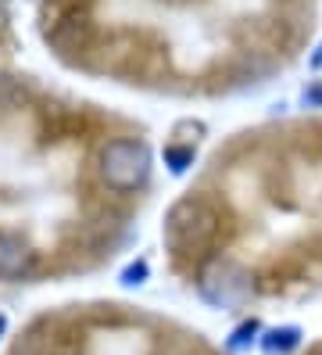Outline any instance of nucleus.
I'll list each match as a JSON object with an SVG mask.
<instances>
[{
    "label": "nucleus",
    "mask_w": 322,
    "mask_h": 355,
    "mask_svg": "<svg viewBox=\"0 0 322 355\" xmlns=\"http://www.w3.org/2000/svg\"><path fill=\"white\" fill-rule=\"evenodd\" d=\"M219 226H222V216L208 198L193 194V198H183L168 208L165 216V226H161V237H165V248L172 255H201L215 244L219 237Z\"/></svg>",
    "instance_id": "1"
},
{
    "label": "nucleus",
    "mask_w": 322,
    "mask_h": 355,
    "mask_svg": "<svg viewBox=\"0 0 322 355\" xmlns=\"http://www.w3.org/2000/svg\"><path fill=\"white\" fill-rule=\"evenodd\" d=\"M197 295L211 309H222V312L240 309L254 295V277L233 259H211L197 273Z\"/></svg>",
    "instance_id": "2"
},
{
    "label": "nucleus",
    "mask_w": 322,
    "mask_h": 355,
    "mask_svg": "<svg viewBox=\"0 0 322 355\" xmlns=\"http://www.w3.org/2000/svg\"><path fill=\"white\" fill-rule=\"evenodd\" d=\"M150 176V148L143 140H111L100 148V180L118 194L140 191Z\"/></svg>",
    "instance_id": "3"
},
{
    "label": "nucleus",
    "mask_w": 322,
    "mask_h": 355,
    "mask_svg": "<svg viewBox=\"0 0 322 355\" xmlns=\"http://www.w3.org/2000/svg\"><path fill=\"white\" fill-rule=\"evenodd\" d=\"M36 266V252L18 234L0 230V280H21Z\"/></svg>",
    "instance_id": "4"
},
{
    "label": "nucleus",
    "mask_w": 322,
    "mask_h": 355,
    "mask_svg": "<svg viewBox=\"0 0 322 355\" xmlns=\"http://www.w3.org/2000/svg\"><path fill=\"white\" fill-rule=\"evenodd\" d=\"M262 345H265L269 355H287V352H294L301 345V330L297 327H276V330H269L262 338Z\"/></svg>",
    "instance_id": "5"
},
{
    "label": "nucleus",
    "mask_w": 322,
    "mask_h": 355,
    "mask_svg": "<svg viewBox=\"0 0 322 355\" xmlns=\"http://www.w3.org/2000/svg\"><path fill=\"white\" fill-rule=\"evenodd\" d=\"M165 162H168V169L172 173H186V165H193V148H165Z\"/></svg>",
    "instance_id": "6"
},
{
    "label": "nucleus",
    "mask_w": 322,
    "mask_h": 355,
    "mask_svg": "<svg viewBox=\"0 0 322 355\" xmlns=\"http://www.w3.org/2000/svg\"><path fill=\"white\" fill-rule=\"evenodd\" d=\"M254 338H258V323H254V320H251V323H244V327H236V330H233V338H229V352L247 348Z\"/></svg>",
    "instance_id": "7"
},
{
    "label": "nucleus",
    "mask_w": 322,
    "mask_h": 355,
    "mask_svg": "<svg viewBox=\"0 0 322 355\" xmlns=\"http://www.w3.org/2000/svg\"><path fill=\"white\" fill-rule=\"evenodd\" d=\"M143 280H147V262H133V266L122 269V284L125 287H140Z\"/></svg>",
    "instance_id": "8"
},
{
    "label": "nucleus",
    "mask_w": 322,
    "mask_h": 355,
    "mask_svg": "<svg viewBox=\"0 0 322 355\" xmlns=\"http://www.w3.org/2000/svg\"><path fill=\"white\" fill-rule=\"evenodd\" d=\"M305 104L308 108H322V83H315V87L305 90Z\"/></svg>",
    "instance_id": "9"
},
{
    "label": "nucleus",
    "mask_w": 322,
    "mask_h": 355,
    "mask_svg": "<svg viewBox=\"0 0 322 355\" xmlns=\"http://www.w3.org/2000/svg\"><path fill=\"white\" fill-rule=\"evenodd\" d=\"M8 334V316H0V338Z\"/></svg>",
    "instance_id": "10"
},
{
    "label": "nucleus",
    "mask_w": 322,
    "mask_h": 355,
    "mask_svg": "<svg viewBox=\"0 0 322 355\" xmlns=\"http://www.w3.org/2000/svg\"><path fill=\"white\" fill-rule=\"evenodd\" d=\"M312 65H322V47L315 51V58H312Z\"/></svg>",
    "instance_id": "11"
}]
</instances>
